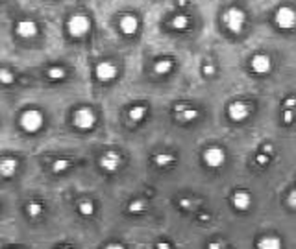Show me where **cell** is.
I'll return each mask as SVG.
<instances>
[{
  "label": "cell",
  "instance_id": "4316f807",
  "mask_svg": "<svg viewBox=\"0 0 296 249\" xmlns=\"http://www.w3.org/2000/svg\"><path fill=\"white\" fill-rule=\"evenodd\" d=\"M293 118H295V111H293V109H287V111H285V115H283V120H285L287 124H291V122H293Z\"/></svg>",
  "mask_w": 296,
  "mask_h": 249
},
{
  "label": "cell",
  "instance_id": "1f68e13d",
  "mask_svg": "<svg viewBox=\"0 0 296 249\" xmlns=\"http://www.w3.org/2000/svg\"><path fill=\"white\" fill-rule=\"evenodd\" d=\"M180 205H182V207H183V208H189V205H191V201H189V199H182V201H180Z\"/></svg>",
  "mask_w": 296,
  "mask_h": 249
},
{
  "label": "cell",
  "instance_id": "603a6c76",
  "mask_svg": "<svg viewBox=\"0 0 296 249\" xmlns=\"http://www.w3.org/2000/svg\"><path fill=\"white\" fill-rule=\"evenodd\" d=\"M172 26L176 28V30H185L187 26H189V19L185 15H176L172 19Z\"/></svg>",
  "mask_w": 296,
  "mask_h": 249
},
{
  "label": "cell",
  "instance_id": "e0dca14e",
  "mask_svg": "<svg viewBox=\"0 0 296 249\" xmlns=\"http://www.w3.org/2000/svg\"><path fill=\"white\" fill-rule=\"evenodd\" d=\"M144 115H146V107L144 105H134V107L130 109V113H128L132 122H141L144 118Z\"/></svg>",
  "mask_w": 296,
  "mask_h": 249
},
{
  "label": "cell",
  "instance_id": "52a82bcc",
  "mask_svg": "<svg viewBox=\"0 0 296 249\" xmlns=\"http://www.w3.org/2000/svg\"><path fill=\"white\" fill-rule=\"evenodd\" d=\"M204 161H205V165L211 166V168H219V166L224 165L226 153H224V149L219 148V146H211V148H207L204 151Z\"/></svg>",
  "mask_w": 296,
  "mask_h": 249
},
{
  "label": "cell",
  "instance_id": "44dd1931",
  "mask_svg": "<svg viewBox=\"0 0 296 249\" xmlns=\"http://www.w3.org/2000/svg\"><path fill=\"white\" fill-rule=\"evenodd\" d=\"M154 163L158 166H169L170 163H174V157L170 153H159V155L154 157Z\"/></svg>",
  "mask_w": 296,
  "mask_h": 249
},
{
  "label": "cell",
  "instance_id": "f546056e",
  "mask_svg": "<svg viewBox=\"0 0 296 249\" xmlns=\"http://www.w3.org/2000/svg\"><path fill=\"white\" fill-rule=\"evenodd\" d=\"M255 163H257V165H267V163H269V157H267V153H259V155L255 157Z\"/></svg>",
  "mask_w": 296,
  "mask_h": 249
},
{
  "label": "cell",
  "instance_id": "6da1fadb",
  "mask_svg": "<svg viewBox=\"0 0 296 249\" xmlns=\"http://www.w3.org/2000/svg\"><path fill=\"white\" fill-rule=\"evenodd\" d=\"M19 122H21V127L28 133H35L39 131L45 124V115H43L39 109L35 107H30V109H24L21 116H19Z\"/></svg>",
  "mask_w": 296,
  "mask_h": 249
},
{
  "label": "cell",
  "instance_id": "5b68a950",
  "mask_svg": "<svg viewBox=\"0 0 296 249\" xmlns=\"http://www.w3.org/2000/svg\"><path fill=\"white\" fill-rule=\"evenodd\" d=\"M274 21L281 30H293L296 26V11L291 6H281L274 15Z\"/></svg>",
  "mask_w": 296,
  "mask_h": 249
},
{
  "label": "cell",
  "instance_id": "8992f818",
  "mask_svg": "<svg viewBox=\"0 0 296 249\" xmlns=\"http://www.w3.org/2000/svg\"><path fill=\"white\" fill-rule=\"evenodd\" d=\"M118 74L117 66L115 63H111V61H100L98 65L94 66V76H96V80H100V82H111V80H115Z\"/></svg>",
  "mask_w": 296,
  "mask_h": 249
},
{
  "label": "cell",
  "instance_id": "ba28073f",
  "mask_svg": "<svg viewBox=\"0 0 296 249\" xmlns=\"http://www.w3.org/2000/svg\"><path fill=\"white\" fill-rule=\"evenodd\" d=\"M15 32H17L19 37L30 39V37H35V35H37L39 26L35 24L34 21H30V19H23V21H19L17 26H15Z\"/></svg>",
  "mask_w": 296,
  "mask_h": 249
},
{
  "label": "cell",
  "instance_id": "3957f363",
  "mask_svg": "<svg viewBox=\"0 0 296 249\" xmlns=\"http://www.w3.org/2000/svg\"><path fill=\"white\" fill-rule=\"evenodd\" d=\"M72 124L76 125L78 129L87 131V129H91L96 124V115H94V111L91 107H80L72 115Z\"/></svg>",
  "mask_w": 296,
  "mask_h": 249
},
{
  "label": "cell",
  "instance_id": "e575fe53",
  "mask_svg": "<svg viewBox=\"0 0 296 249\" xmlns=\"http://www.w3.org/2000/svg\"><path fill=\"white\" fill-rule=\"evenodd\" d=\"M108 248H122V244H110Z\"/></svg>",
  "mask_w": 296,
  "mask_h": 249
},
{
  "label": "cell",
  "instance_id": "7c38bea8",
  "mask_svg": "<svg viewBox=\"0 0 296 249\" xmlns=\"http://www.w3.org/2000/svg\"><path fill=\"white\" fill-rule=\"evenodd\" d=\"M118 26H120V32L126 33V35H134L139 28V21H137L136 15L128 13V15H122L120 21H118Z\"/></svg>",
  "mask_w": 296,
  "mask_h": 249
},
{
  "label": "cell",
  "instance_id": "83f0119b",
  "mask_svg": "<svg viewBox=\"0 0 296 249\" xmlns=\"http://www.w3.org/2000/svg\"><path fill=\"white\" fill-rule=\"evenodd\" d=\"M287 203H289V207L296 208V190H293V192H291V194H289Z\"/></svg>",
  "mask_w": 296,
  "mask_h": 249
},
{
  "label": "cell",
  "instance_id": "cb8c5ba5",
  "mask_svg": "<svg viewBox=\"0 0 296 249\" xmlns=\"http://www.w3.org/2000/svg\"><path fill=\"white\" fill-rule=\"evenodd\" d=\"M78 210H80L82 216H91L94 212V205L91 201H82V203L78 205Z\"/></svg>",
  "mask_w": 296,
  "mask_h": 249
},
{
  "label": "cell",
  "instance_id": "4fadbf2b",
  "mask_svg": "<svg viewBox=\"0 0 296 249\" xmlns=\"http://www.w3.org/2000/svg\"><path fill=\"white\" fill-rule=\"evenodd\" d=\"M19 161L15 157H2L0 159V175L2 177H11L17 172Z\"/></svg>",
  "mask_w": 296,
  "mask_h": 249
},
{
  "label": "cell",
  "instance_id": "ffe728a7",
  "mask_svg": "<svg viewBox=\"0 0 296 249\" xmlns=\"http://www.w3.org/2000/svg\"><path fill=\"white\" fill-rule=\"evenodd\" d=\"M26 212H28V216L30 218H37V216H41V212H43V205L41 203H28L26 205Z\"/></svg>",
  "mask_w": 296,
  "mask_h": 249
},
{
  "label": "cell",
  "instance_id": "5bb4252c",
  "mask_svg": "<svg viewBox=\"0 0 296 249\" xmlns=\"http://www.w3.org/2000/svg\"><path fill=\"white\" fill-rule=\"evenodd\" d=\"M231 201H233V207L239 208V210H246V208L250 207V201H252V198H250V194L248 192H235L233 194V198H231Z\"/></svg>",
  "mask_w": 296,
  "mask_h": 249
},
{
  "label": "cell",
  "instance_id": "d4e9b609",
  "mask_svg": "<svg viewBox=\"0 0 296 249\" xmlns=\"http://www.w3.org/2000/svg\"><path fill=\"white\" fill-rule=\"evenodd\" d=\"M68 166H70V163H68V161H65V159H58V161L52 165V170H54L56 174H59V172H65Z\"/></svg>",
  "mask_w": 296,
  "mask_h": 249
},
{
  "label": "cell",
  "instance_id": "7402d4cb",
  "mask_svg": "<svg viewBox=\"0 0 296 249\" xmlns=\"http://www.w3.org/2000/svg\"><path fill=\"white\" fill-rule=\"evenodd\" d=\"M15 80V76L13 72L9 70V68H0V83H4V85H11Z\"/></svg>",
  "mask_w": 296,
  "mask_h": 249
},
{
  "label": "cell",
  "instance_id": "836d02e7",
  "mask_svg": "<svg viewBox=\"0 0 296 249\" xmlns=\"http://www.w3.org/2000/svg\"><path fill=\"white\" fill-rule=\"evenodd\" d=\"M224 244H209V248H222Z\"/></svg>",
  "mask_w": 296,
  "mask_h": 249
},
{
  "label": "cell",
  "instance_id": "d6986e66",
  "mask_svg": "<svg viewBox=\"0 0 296 249\" xmlns=\"http://www.w3.org/2000/svg\"><path fill=\"white\" fill-rule=\"evenodd\" d=\"M46 76H48L50 80H63V78L67 76V70H65L63 66H50V68L46 70Z\"/></svg>",
  "mask_w": 296,
  "mask_h": 249
},
{
  "label": "cell",
  "instance_id": "484cf974",
  "mask_svg": "<svg viewBox=\"0 0 296 249\" xmlns=\"http://www.w3.org/2000/svg\"><path fill=\"white\" fill-rule=\"evenodd\" d=\"M128 210H130V212H141V210H144V201L143 199L132 201V203H130V207H128Z\"/></svg>",
  "mask_w": 296,
  "mask_h": 249
},
{
  "label": "cell",
  "instance_id": "8fae6325",
  "mask_svg": "<svg viewBox=\"0 0 296 249\" xmlns=\"http://www.w3.org/2000/svg\"><path fill=\"white\" fill-rule=\"evenodd\" d=\"M250 65H252V70L257 72V74H267L269 70H271V58L267 56V54H255L252 61H250Z\"/></svg>",
  "mask_w": 296,
  "mask_h": 249
},
{
  "label": "cell",
  "instance_id": "4dcf8cb0",
  "mask_svg": "<svg viewBox=\"0 0 296 249\" xmlns=\"http://www.w3.org/2000/svg\"><path fill=\"white\" fill-rule=\"evenodd\" d=\"M285 107H287V109L296 107V98H287V100H285Z\"/></svg>",
  "mask_w": 296,
  "mask_h": 249
},
{
  "label": "cell",
  "instance_id": "7a4b0ae2",
  "mask_svg": "<svg viewBox=\"0 0 296 249\" xmlns=\"http://www.w3.org/2000/svg\"><path fill=\"white\" fill-rule=\"evenodd\" d=\"M67 30L72 37H84L85 33L91 30V21L87 15L76 13L67 21Z\"/></svg>",
  "mask_w": 296,
  "mask_h": 249
},
{
  "label": "cell",
  "instance_id": "ac0fdd59",
  "mask_svg": "<svg viewBox=\"0 0 296 249\" xmlns=\"http://www.w3.org/2000/svg\"><path fill=\"white\" fill-rule=\"evenodd\" d=\"M170 70H172V61L170 59H159L154 65V72L156 74H169Z\"/></svg>",
  "mask_w": 296,
  "mask_h": 249
},
{
  "label": "cell",
  "instance_id": "9a60e30c",
  "mask_svg": "<svg viewBox=\"0 0 296 249\" xmlns=\"http://www.w3.org/2000/svg\"><path fill=\"white\" fill-rule=\"evenodd\" d=\"M176 116L180 118V120L187 122V120L196 118V116H198V111L193 109V107H189V105H185V104H182V105H178L176 107Z\"/></svg>",
  "mask_w": 296,
  "mask_h": 249
},
{
  "label": "cell",
  "instance_id": "f1b7e54d",
  "mask_svg": "<svg viewBox=\"0 0 296 249\" xmlns=\"http://www.w3.org/2000/svg\"><path fill=\"white\" fill-rule=\"evenodd\" d=\"M202 72H204V74H205V76H213V74H215V66L209 65V63H207V65H204Z\"/></svg>",
  "mask_w": 296,
  "mask_h": 249
},
{
  "label": "cell",
  "instance_id": "277c9868",
  "mask_svg": "<svg viewBox=\"0 0 296 249\" xmlns=\"http://www.w3.org/2000/svg\"><path fill=\"white\" fill-rule=\"evenodd\" d=\"M222 21H224V24L228 26L229 30L233 33H239L243 30V26L246 22V15L243 9L239 8H229L224 11V15H222Z\"/></svg>",
  "mask_w": 296,
  "mask_h": 249
},
{
  "label": "cell",
  "instance_id": "30bf717a",
  "mask_svg": "<svg viewBox=\"0 0 296 249\" xmlns=\"http://www.w3.org/2000/svg\"><path fill=\"white\" fill-rule=\"evenodd\" d=\"M248 113H250V107H248V104H245V102H233V104H229L228 115L231 120L243 122L246 116H248Z\"/></svg>",
  "mask_w": 296,
  "mask_h": 249
},
{
  "label": "cell",
  "instance_id": "d6a6232c",
  "mask_svg": "<svg viewBox=\"0 0 296 249\" xmlns=\"http://www.w3.org/2000/svg\"><path fill=\"white\" fill-rule=\"evenodd\" d=\"M263 151H265V153H267V151H269V153H271V151H272V146H271V144H267V146H265V149H263Z\"/></svg>",
  "mask_w": 296,
  "mask_h": 249
},
{
  "label": "cell",
  "instance_id": "9c48e42d",
  "mask_svg": "<svg viewBox=\"0 0 296 249\" xmlns=\"http://www.w3.org/2000/svg\"><path fill=\"white\" fill-rule=\"evenodd\" d=\"M120 161H122V159H120V153H118V151L108 149L100 157V166L106 172H115L118 168V165H120Z\"/></svg>",
  "mask_w": 296,
  "mask_h": 249
},
{
  "label": "cell",
  "instance_id": "2e32d148",
  "mask_svg": "<svg viewBox=\"0 0 296 249\" xmlns=\"http://www.w3.org/2000/svg\"><path fill=\"white\" fill-rule=\"evenodd\" d=\"M257 248H261V249H278V248H281V240H278L276 236H267V238L259 240Z\"/></svg>",
  "mask_w": 296,
  "mask_h": 249
}]
</instances>
